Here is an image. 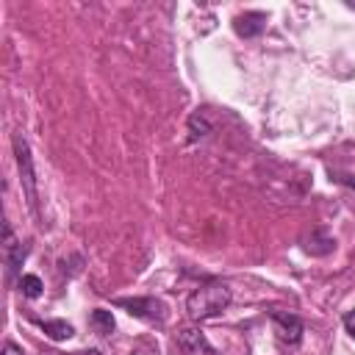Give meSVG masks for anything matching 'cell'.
<instances>
[{"label": "cell", "mask_w": 355, "mask_h": 355, "mask_svg": "<svg viewBox=\"0 0 355 355\" xmlns=\"http://www.w3.org/2000/svg\"><path fill=\"white\" fill-rule=\"evenodd\" d=\"M230 305V286L227 283H205L200 288H194L186 300V311L194 322H202V319H214L219 316L225 308Z\"/></svg>", "instance_id": "cell-1"}, {"label": "cell", "mask_w": 355, "mask_h": 355, "mask_svg": "<svg viewBox=\"0 0 355 355\" xmlns=\"http://www.w3.org/2000/svg\"><path fill=\"white\" fill-rule=\"evenodd\" d=\"M14 155H17V166H19V180L25 189V200L31 205V211L36 214L39 205V194H36V172H33V158H31V147L22 136H14Z\"/></svg>", "instance_id": "cell-2"}, {"label": "cell", "mask_w": 355, "mask_h": 355, "mask_svg": "<svg viewBox=\"0 0 355 355\" xmlns=\"http://www.w3.org/2000/svg\"><path fill=\"white\" fill-rule=\"evenodd\" d=\"M116 305L125 308L130 316H139V319H147V322H155V324L166 322V305L155 297H133V300L122 297V300H116Z\"/></svg>", "instance_id": "cell-3"}, {"label": "cell", "mask_w": 355, "mask_h": 355, "mask_svg": "<svg viewBox=\"0 0 355 355\" xmlns=\"http://www.w3.org/2000/svg\"><path fill=\"white\" fill-rule=\"evenodd\" d=\"M175 341H178V349H180L183 355H219V352L211 347V341L205 338V333L197 330V327H180Z\"/></svg>", "instance_id": "cell-4"}, {"label": "cell", "mask_w": 355, "mask_h": 355, "mask_svg": "<svg viewBox=\"0 0 355 355\" xmlns=\"http://www.w3.org/2000/svg\"><path fill=\"white\" fill-rule=\"evenodd\" d=\"M272 322H275V330H277V338L283 344H300L302 338V322L300 316L288 313V311H269Z\"/></svg>", "instance_id": "cell-5"}, {"label": "cell", "mask_w": 355, "mask_h": 355, "mask_svg": "<svg viewBox=\"0 0 355 355\" xmlns=\"http://www.w3.org/2000/svg\"><path fill=\"white\" fill-rule=\"evenodd\" d=\"M266 28V17L258 14V11H247V14H239L233 19V31L244 39H252V36H261Z\"/></svg>", "instance_id": "cell-6"}, {"label": "cell", "mask_w": 355, "mask_h": 355, "mask_svg": "<svg viewBox=\"0 0 355 355\" xmlns=\"http://www.w3.org/2000/svg\"><path fill=\"white\" fill-rule=\"evenodd\" d=\"M42 324V330L53 338V341H64V338H72V324L69 322H64V319H47V322H39Z\"/></svg>", "instance_id": "cell-7"}, {"label": "cell", "mask_w": 355, "mask_h": 355, "mask_svg": "<svg viewBox=\"0 0 355 355\" xmlns=\"http://www.w3.org/2000/svg\"><path fill=\"white\" fill-rule=\"evenodd\" d=\"M89 324H92V327H94V333H100V336H108V333L116 327V322H114L111 311H105V308H97V311H92V316H89Z\"/></svg>", "instance_id": "cell-8"}, {"label": "cell", "mask_w": 355, "mask_h": 355, "mask_svg": "<svg viewBox=\"0 0 355 355\" xmlns=\"http://www.w3.org/2000/svg\"><path fill=\"white\" fill-rule=\"evenodd\" d=\"M25 255H28V247H25V244H14V247L6 250V266H8V275H11V277L19 272Z\"/></svg>", "instance_id": "cell-9"}, {"label": "cell", "mask_w": 355, "mask_h": 355, "mask_svg": "<svg viewBox=\"0 0 355 355\" xmlns=\"http://www.w3.org/2000/svg\"><path fill=\"white\" fill-rule=\"evenodd\" d=\"M189 133H191V139H202L211 133V122L202 114H191L189 116Z\"/></svg>", "instance_id": "cell-10"}, {"label": "cell", "mask_w": 355, "mask_h": 355, "mask_svg": "<svg viewBox=\"0 0 355 355\" xmlns=\"http://www.w3.org/2000/svg\"><path fill=\"white\" fill-rule=\"evenodd\" d=\"M333 247H336V244H333V239L319 236V233H316V236H311V239H308V244H305V250H308V252H313V255H327Z\"/></svg>", "instance_id": "cell-11"}, {"label": "cell", "mask_w": 355, "mask_h": 355, "mask_svg": "<svg viewBox=\"0 0 355 355\" xmlns=\"http://www.w3.org/2000/svg\"><path fill=\"white\" fill-rule=\"evenodd\" d=\"M42 288H44V286H42V280H39L36 275H22V277H19V291H22L25 297L36 300V297L42 294Z\"/></svg>", "instance_id": "cell-12"}, {"label": "cell", "mask_w": 355, "mask_h": 355, "mask_svg": "<svg viewBox=\"0 0 355 355\" xmlns=\"http://www.w3.org/2000/svg\"><path fill=\"white\" fill-rule=\"evenodd\" d=\"M344 327H347V333L355 338V311H349V313L344 316Z\"/></svg>", "instance_id": "cell-13"}, {"label": "cell", "mask_w": 355, "mask_h": 355, "mask_svg": "<svg viewBox=\"0 0 355 355\" xmlns=\"http://www.w3.org/2000/svg\"><path fill=\"white\" fill-rule=\"evenodd\" d=\"M3 355H25V352H22L17 344H11V341H8V344L3 347Z\"/></svg>", "instance_id": "cell-14"}, {"label": "cell", "mask_w": 355, "mask_h": 355, "mask_svg": "<svg viewBox=\"0 0 355 355\" xmlns=\"http://www.w3.org/2000/svg\"><path fill=\"white\" fill-rule=\"evenodd\" d=\"M78 355H103L100 349H86V352H78Z\"/></svg>", "instance_id": "cell-15"}]
</instances>
